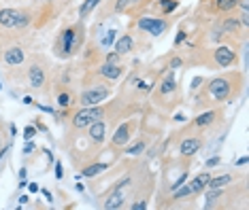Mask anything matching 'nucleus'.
I'll use <instances>...</instances> for the list:
<instances>
[{
	"mask_svg": "<svg viewBox=\"0 0 249 210\" xmlns=\"http://www.w3.org/2000/svg\"><path fill=\"white\" fill-rule=\"evenodd\" d=\"M86 134H88V138L92 140L94 145L103 146L105 140H107V121L105 119H98V121L89 123V126L86 128Z\"/></svg>",
	"mask_w": 249,
	"mask_h": 210,
	"instance_id": "a211bd4d",
	"label": "nucleus"
},
{
	"mask_svg": "<svg viewBox=\"0 0 249 210\" xmlns=\"http://www.w3.org/2000/svg\"><path fill=\"white\" fill-rule=\"evenodd\" d=\"M107 117V109L103 104L98 106H81L79 111H75L71 115V128L72 129H86L89 123L98 121V119Z\"/></svg>",
	"mask_w": 249,
	"mask_h": 210,
	"instance_id": "6e6552de",
	"label": "nucleus"
},
{
	"mask_svg": "<svg viewBox=\"0 0 249 210\" xmlns=\"http://www.w3.org/2000/svg\"><path fill=\"white\" fill-rule=\"evenodd\" d=\"M124 72H126V66L122 64H109V62H100V64H96L92 68V72L88 75V79H96V81L100 83H115L120 81V79L124 77Z\"/></svg>",
	"mask_w": 249,
	"mask_h": 210,
	"instance_id": "1a4fd4ad",
	"label": "nucleus"
},
{
	"mask_svg": "<svg viewBox=\"0 0 249 210\" xmlns=\"http://www.w3.org/2000/svg\"><path fill=\"white\" fill-rule=\"evenodd\" d=\"M111 98V87L107 83H86V87L81 89V94L77 96V102L75 104L79 106H98V104H105L107 100Z\"/></svg>",
	"mask_w": 249,
	"mask_h": 210,
	"instance_id": "39448f33",
	"label": "nucleus"
},
{
	"mask_svg": "<svg viewBox=\"0 0 249 210\" xmlns=\"http://www.w3.org/2000/svg\"><path fill=\"white\" fill-rule=\"evenodd\" d=\"M100 2H103V0H83V2H81V7H79V19H81V21H86L88 17L92 15L94 11L100 7Z\"/></svg>",
	"mask_w": 249,
	"mask_h": 210,
	"instance_id": "b1692460",
	"label": "nucleus"
},
{
	"mask_svg": "<svg viewBox=\"0 0 249 210\" xmlns=\"http://www.w3.org/2000/svg\"><path fill=\"white\" fill-rule=\"evenodd\" d=\"M35 136H36V129L32 128V126H28V128L24 129V138H26V140H32Z\"/></svg>",
	"mask_w": 249,
	"mask_h": 210,
	"instance_id": "7c9ffc66",
	"label": "nucleus"
},
{
	"mask_svg": "<svg viewBox=\"0 0 249 210\" xmlns=\"http://www.w3.org/2000/svg\"><path fill=\"white\" fill-rule=\"evenodd\" d=\"M185 36H188V32L185 30H179V34H177V38H175V47H179L181 43L185 41Z\"/></svg>",
	"mask_w": 249,
	"mask_h": 210,
	"instance_id": "2f4dec72",
	"label": "nucleus"
},
{
	"mask_svg": "<svg viewBox=\"0 0 249 210\" xmlns=\"http://www.w3.org/2000/svg\"><path fill=\"white\" fill-rule=\"evenodd\" d=\"M147 0H103V17H109V15H122V13H130V11H137L141 9ZM151 2V0H149Z\"/></svg>",
	"mask_w": 249,
	"mask_h": 210,
	"instance_id": "9b49d317",
	"label": "nucleus"
},
{
	"mask_svg": "<svg viewBox=\"0 0 249 210\" xmlns=\"http://www.w3.org/2000/svg\"><path fill=\"white\" fill-rule=\"evenodd\" d=\"M209 178H211V172L209 170H205V172H200V174H196L194 178L190 180V191H192V197L194 195H200L202 191L207 189V185H209Z\"/></svg>",
	"mask_w": 249,
	"mask_h": 210,
	"instance_id": "aec40b11",
	"label": "nucleus"
},
{
	"mask_svg": "<svg viewBox=\"0 0 249 210\" xmlns=\"http://www.w3.org/2000/svg\"><path fill=\"white\" fill-rule=\"evenodd\" d=\"M173 28L171 17H149V15H141L137 19V30L141 36H151L158 38L164 32H168Z\"/></svg>",
	"mask_w": 249,
	"mask_h": 210,
	"instance_id": "0eeeda50",
	"label": "nucleus"
},
{
	"mask_svg": "<svg viewBox=\"0 0 249 210\" xmlns=\"http://www.w3.org/2000/svg\"><path fill=\"white\" fill-rule=\"evenodd\" d=\"M124 55H120L115 49H107L103 53V62H109V64H122Z\"/></svg>",
	"mask_w": 249,
	"mask_h": 210,
	"instance_id": "cd10ccee",
	"label": "nucleus"
},
{
	"mask_svg": "<svg viewBox=\"0 0 249 210\" xmlns=\"http://www.w3.org/2000/svg\"><path fill=\"white\" fill-rule=\"evenodd\" d=\"M205 64L207 68H230V66H236L239 64V53L230 47V45H215V47L209 51V55L205 58Z\"/></svg>",
	"mask_w": 249,
	"mask_h": 210,
	"instance_id": "423d86ee",
	"label": "nucleus"
},
{
	"mask_svg": "<svg viewBox=\"0 0 249 210\" xmlns=\"http://www.w3.org/2000/svg\"><path fill=\"white\" fill-rule=\"evenodd\" d=\"M107 168H109V163H105V162H89L86 166H81V172L77 174V178H81V177L94 178V177H98V174H103Z\"/></svg>",
	"mask_w": 249,
	"mask_h": 210,
	"instance_id": "412c9836",
	"label": "nucleus"
},
{
	"mask_svg": "<svg viewBox=\"0 0 249 210\" xmlns=\"http://www.w3.org/2000/svg\"><path fill=\"white\" fill-rule=\"evenodd\" d=\"M62 177H64V172H62V163L58 162V163H55V178H62Z\"/></svg>",
	"mask_w": 249,
	"mask_h": 210,
	"instance_id": "c9c22d12",
	"label": "nucleus"
},
{
	"mask_svg": "<svg viewBox=\"0 0 249 210\" xmlns=\"http://www.w3.org/2000/svg\"><path fill=\"white\" fill-rule=\"evenodd\" d=\"M202 83H205V79L196 77V79H194V83H192V92H196V89H198V85H202Z\"/></svg>",
	"mask_w": 249,
	"mask_h": 210,
	"instance_id": "f704fd0d",
	"label": "nucleus"
},
{
	"mask_svg": "<svg viewBox=\"0 0 249 210\" xmlns=\"http://www.w3.org/2000/svg\"><path fill=\"white\" fill-rule=\"evenodd\" d=\"M234 183V174H230V172H226V174H217V177H211L209 178V185L207 187H228Z\"/></svg>",
	"mask_w": 249,
	"mask_h": 210,
	"instance_id": "393cba45",
	"label": "nucleus"
},
{
	"mask_svg": "<svg viewBox=\"0 0 249 210\" xmlns=\"http://www.w3.org/2000/svg\"><path fill=\"white\" fill-rule=\"evenodd\" d=\"M171 70H175V68H181L183 66V58H179V55H173L171 60H168V64H166Z\"/></svg>",
	"mask_w": 249,
	"mask_h": 210,
	"instance_id": "c85d7f7f",
	"label": "nucleus"
},
{
	"mask_svg": "<svg viewBox=\"0 0 249 210\" xmlns=\"http://www.w3.org/2000/svg\"><path fill=\"white\" fill-rule=\"evenodd\" d=\"M211 7L217 13H232L239 7V0H211Z\"/></svg>",
	"mask_w": 249,
	"mask_h": 210,
	"instance_id": "5701e85b",
	"label": "nucleus"
},
{
	"mask_svg": "<svg viewBox=\"0 0 249 210\" xmlns=\"http://www.w3.org/2000/svg\"><path fill=\"white\" fill-rule=\"evenodd\" d=\"M35 21V13L24 7H4L0 9V28L2 30H26Z\"/></svg>",
	"mask_w": 249,
	"mask_h": 210,
	"instance_id": "20e7f679",
	"label": "nucleus"
},
{
	"mask_svg": "<svg viewBox=\"0 0 249 210\" xmlns=\"http://www.w3.org/2000/svg\"><path fill=\"white\" fill-rule=\"evenodd\" d=\"M30 151H35V145H32L30 140H28V143H26V146H24V153L28 155V153H30Z\"/></svg>",
	"mask_w": 249,
	"mask_h": 210,
	"instance_id": "e433bc0d",
	"label": "nucleus"
},
{
	"mask_svg": "<svg viewBox=\"0 0 249 210\" xmlns=\"http://www.w3.org/2000/svg\"><path fill=\"white\" fill-rule=\"evenodd\" d=\"M177 9H179L177 0H158V11H160V15H171Z\"/></svg>",
	"mask_w": 249,
	"mask_h": 210,
	"instance_id": "a878e982",
	"label": "nucleus"
},
{
	"mask_svg": "<svg viewBox=\"0 0 249 210\" xmlns=\"http://www.w3.org/2000/svg\"><path fill=\"white\" fill-rule=\"evenodd\" d=\"M202 145H205L202 136H183V138L179 140V145H177L179 155L185 157V160H190V157H194L196 153L202 149Z\"/></svg>",
	"mask_w": 249,
	"mask_h": 210,
	"instance_id": "dca6fc26",
	"label": "nucleus"
},
{
	"mask_svg": "<svg viewBox=\"0 0 249 210\" xmlns=\"http://www.w3.org/2000/svg\"><path fill=\"white\" fill-rule=\"evenodd\" d=\"M113 49L117 51L120 55H130V53H134V51H139L141 49V41H139V32H126V34H122L120 38H117L115 43H113Z\"/></svg>",
	"mask_w": 249,
	"mask_h": 210,
	"instance_id": "4468645a",
	"label": "nucleus"
},
{
	"mask_svg": "<svg viewBox=\"0 0 249 210\" xmlns=\"http://www.w3.org/2000/svg\"><path fill=\"white\" fill-rule=\"evenodd\" d=\"M219 162H222V160H219V155L217 157H211V160L207 162V170H211L213 166H219Z\"/></svg>",
	"mask_w": 249,
	"mask_h": 210,
	"instance_id": "473e14b6",
	"label": "nucleus"
},
{
	"mask_svg": "<svg viewBox=\"0 0 249 210\" xmlns=\"http://www.w3.org/2000/svg\"><path fill=\"white\" fill-rule=\"evenodd\" d=\"M137 126H139L137 119H128V121L120 123V126L115 128V132H113L111 140H109L111 149H122V146H126L130 140H132L134 132H137Z\"/></svg>",
	"mask_w": 249,
	"mask_h": 210,
	"instance_id": "f8f14e48",
	"label": "nucleus"
},
{
	"mask_svg": "<svg viewBox=\"0 0 249 210\" xmlns=\"http://www.w3.org/2000/svg\"><path fill=\"white\" fill-rule=\"evenodd\" d=\"M243 81H245L243 72H239V70L226 72V75H219V77L211 79V81L207 83V89H205V92L211 96L215 102H228V100L236 98V96L241 94Z\"/></svg>",
	"mask_w": 249,
	"mask_h": 210,
	"instance_id": "f03ea898",
	"label": "nucleus"
},
{
	"mask_svg": "<svg viewBox=\"0 0 249 210\" xmlns=\"http://www.w3.org/2000/svg\"><path fill=\"white\" fill-rule=\"evenodd\" d=\"M77 102V96L71 92V89H60L58 92V96H55V104L60 106V109H71L72 104Z\"/></svg>",
	"mask_w": 249,
	"mask_h": 210,
	"instance_id": "4be33fe9",
	"label": "nucleus"
},
{
	"mask_svg": "<svg viewBox=\"0 0 249 210\" xmlns=\"http://www.w3.org/2000/svg\"><path fill=\"white\" fill-rule=\"evenodd\" d=\"M217 24L226 36H245V32H247V30H243L236 11H234V15H224L222 19H217Z\"/></svg>",
	"mask_w": 249,
	"mask_h": 210,
	"instance_id": "f3484780",
	"label": "nucleus"
},
{
	"mask_svg": "<svg viewBox=\"0 0 249 210\" xmlns=\"http://www.w3.org/2000/svg\"><path fill=\"white\" fill-rule=\"evenodd\" d=\"M132 183V177H128V178H124V180H120V183L115 185V189L111 191V195L105 200V204H103V208L105 210H115V208H122L124 204L128 202V194H126V187Z\"/></svg>",
	"mask_w": 249,
	"mask_h": 210,
	"instance_id": "ddd939ff",
	"label": "nucleus"
},
{
	"mask_svg": "<svg viewBox=\"0 0 249 210\" xmlns=\"http://www.w3.org/2000/svg\"><path fill=\"white\" fill-rule=\"evenodd\" d=\"M247 162H249L247 155H243V157H239V160L234 162V166H236V168H243V166H247Z\"/></svg>",
	"mask_w": 249,
	"mask_h": 210,
	"instance_id": "72a5a7b5",
	"label": "nucleus"
},
{
	"mask_svg": "<svg viewBox=\"0 0 249 210\" xmlns=\"http://www.w3.org/2000/svg\"><path fill=\"white\" fill-rule=\"evenodd\" d=\"M83 45H86V26L79 19L77 24H71L60 30L53 41V55L60 60H71L83 49Z\"/></svg>",
	"mask_w": 249,
	"mask_h": 210,
	"instance_id": "f257e3e1",
	"label": "nucleus"
},
{
	"mask_svg": "<svg viewBox=\"0 0 249 210\" xmlns=\"http://www.w3.org/2000/svg\"><path fill=\"white\" fill-rule=\"evenodd\" d=\"M145 146H147L145 140H137L134 145L126 146V155H130V157H137V155H141V153L145 151Z\"/></svg>",
	"mask_w": 249,
	"mask_h": 210,
	"instance_id": "bb28decb",
	"label": "nucleus"
},
{
	"mask_svg": "<svg viewBox=\"0 0 249 210\" xmlns=\"http://www.w3.org/2000/svg\"><path fill=\"white\" fill-rule=\"evenodd\" d=\"M26 81L30 85L32 92L36 94H45L49 87V64L47 58L41 53H32L30 58L26 60Z\"/></svg>",
	"mask_w": 249,
	"mask_h": 210,
	"instance_id": "7ed1b4c3",
	"label": "nucleus"
},
{
	"mask_svg": "<svg viewBox=\"0 0 249 210\" xmlns=\"http://www.w3.org/2000/svg\"><path fill=\"white\" fill-rule=\"evenodd\" d=\"M0 60L7 68H21L28 60V53H26V47L19 43H11L7 47H2L0 51Z\"/></svg>",
	"mask_w": 249,
	"mask_h": 210,
	"instance_id": "9d476101",
	"label": "nucleus"
},
{
	"mask_svg": "<svg viewBox=\"0 0 249 210\" xmlns=\"http://www.w3.org/2000/svg\"><path fill=\"white\" fill-rule=\"evenodd\" d=\"M222 117V111H207V113H200L198 117L192 119V123H190V128L192 129H207L209 126H213L217 119Z\"/></svg>",
	"mask_w": 249,
	"mask_h": 210,
	"instance_id": "6ab92c4d",
	"label": "nucleus"
},
{
	"mask_svg": "<svg viewBox=\"0 0 249 210\" xmlns=\"http://www.w3.org/2000/svg\"><path fill=\"white\" fill-rule=\"evenodd\" d=\"M177 94V79H175L173 70H168L160 81H158V87H156V94H154V100H166L171 96Z\"/></svg>",
	"mask_w": 249,
	"mask_h": 210,
	"instance_id": "2eb2a0df",
	"label": "nucleus"
},
{
	"mask_svg": "<svg viewBox=\"0 0 249 210\" xmlns=\"http://www.w3.org/2000/svg\"><path fill=\"white\" fill-rule=\"evenodd\" d=\"M147 206H149V200H147V197H141V200L132 202V210H145Z\"/></svg>",
	"mask_w": 249,
	"mask_h": 210,
	"instance_id": "c756f323",
	"label": "nucleus"
}]
</instances>
